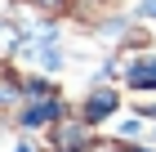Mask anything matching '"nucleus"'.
<instances>
[{
  "label": "nucleus",
  "mask_w": 156,
  "mask_h": 152,
  "mask_svg": "<svg viewBox=\"0 0 156 152\" xmlns=\"http://www.w3.org/2000/svg\"><path fill=\"white\" fill-rule=\"evenodd\" d=\"M112 103H116L112 94H94V98H89V121H98V117H107V112H112Z\"/></svg>",
  "instance_id": "1"
},
{
  "label": "nucleus",
  "mask_w": 156,
  "mask_h": 152,
  "mask_svg": "<svg viewBox=\"0 0 156 152\" xmlns=\"http://www.w3.org/2000/svg\"><path fill=\"white\" fill-rule=\"evenodd\" d=\"M134 85H156V63H138L134 67Z\"/></svg>",
  "instance_id": "2"
}]
</instances>
